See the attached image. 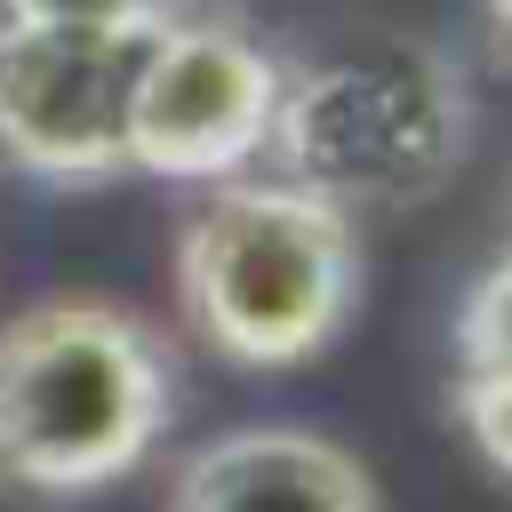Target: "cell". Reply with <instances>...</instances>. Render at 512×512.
Masks as SVG:
<instances>
[{
	"label": "cell",
	"mask_w": 512,
	"mask_h": 512,
	"mask_svg": "<svg viewBox=\"0 0 512 512\" xmlns=\"http://www.w3.org/2000/svg\"><path fill=\"white\" fill-rule=\"evenodd\" d=\"M168 512H384V496L368 464L312 424H232L176 464Z\"/></svg>",
	"instance_id": "8992f818"
},
{
	"label": "cell",
	"mask_w": 512,
	"mask_h": 512,
	"mask_svg": "<svg viewBox=\"0 0 512 512\" xmlns=\"http://www.w3.org/2000/svg\"><path fill=\"white\" fill-rule=\"evenodd\" d=\"M464 136L472 96L456 64L384 40L296 64L264 160L280 184L352 216V208H416L424 192H440L448 168L464 160Z\"/></svg>",
	"instance_id": "3957f363"
},
{
	"label": "cell",
	"mask_w": 512,
	"mask_h": 512,
	"mask_svg": "<svg viewBox=\"0 0 512 512\" xmlns=\"http://www.w3.org/2000/svg\"><path fill=\"white\" fill-rule=\"evenodd\" d=\"M496 376H512V248L456 304V384H496Z\"/></svg>",
	"instance_id": "52a82bcc"
},
{
	"label": "cell",
	"mask_w": 512,
	"mask_h": 512,
	"mask_svg": "<svg viewBox=\"0 0 512 512\" xmlns=\"http://www.w3.org/2000/svg\"><path fill=\"white\" fill-rule=\"evenodd\" d=\"M144 32H40L0 24V168L32 184L128 176V120L144 80Z\"/></svg>",
	"instance_id": "5b68a950"
},
{
	"label": "cell",
	"mask_w": 512,
	"mask_h": 512,
	"mask_svg": "<svg viewBox=\"0 0 512 512\" xmlns=\"http://www.w3.org/2000/svg\"><path fill=\"white\" fill-rule=\"evenodd\" d=\"M360 296L352 216L280 184L232 176L176 224V312L232 368H296L336 344Z\"/></svg>",
	"instance_id": "7a4b0ae2"
},
{
	"label": "cell",
	"mask_w": 512,
	"mask_h": 512,
	"mask_svg": "<svg viewBox=\"0 0 512 512\" xmlns=\"http://www.w3.org/2000/svg\"><path fill=\"white\" fill-rule=\"evenodd\" d=\"M456 424H464V440L480 448V464H496V472L512 480V376H496V384H456Z\"/></svg>",
	"instance_id": "9c48e42d"
},
{
	"label": "cell",
	"mask_w": 512,
	"mask_h": 512,
	"mask_svg": "<svg viewBox=\"0 0 512 512\" xmlns=\"http://www.w3.org/2000/svg\"><path fill=\"white\" fill-rule=\"evenodd\" d=\"M160 16L168 0H0V24H40V32H144Z\"/></svg>",
	"instance_id": "ba28073f"
},
{
	"label": "cell",
	"mask_w": 512,
	"mask_h": 512,
	"mask_svg": "<svg viewBox=\"0 0 512 512\" xmlns=\"http://www.w3.org/2000/svg\"><path fill=\"white\" fill-rule=\"evenodd\" d=\"M488 24H496V40H504V56H512V0H488Z\"/></svg>",
	"instance_id": "30bf717a"
},
{
	"label": "cell",
	"mask_w": 512,
	"mask_h": 512,
	"mask_svg": "<svg viewBox=\"0 0 512 512\" xmlns=\"http://www.w3.org/2000/svg\"><path fill=\"white\" fill-rule=\"evenodd\" d=\"M288 96V64L232 16H160L136 80L128 168L168 184H232L264 160Z\"/></svg>",
	"instance_id": "277c9868"
},
{
	"label": "cell",
	"mask_w": 512,
	"mask_h": 512,
	"mask_svg": "<svg viewBox=\"0 0 512 512\" xmlns=\"http://www.w3.org/2000/svg\"><path fill=\"white\" fill-rule=\"evenodd\" d=\"M176 416L160 336L104 296H48L0 320V480L88 496L128 480Z\"/></svg>",
	"instance_id": "6da1fadb"
}]
</instances>
